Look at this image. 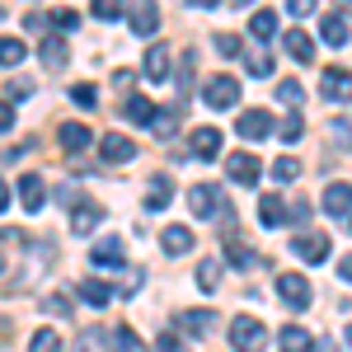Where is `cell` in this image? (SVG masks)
<instances>
[{"instance_id": "30bf717a", "label": "cell", "mask_w": 352, "mask_h": 352, "mask_svg": "<svg viewBox=\"0 0 352 352\" xmlns=\"http://www.w3.org/2000/svg\"><path fill=\"white\" fill-rule=\"evenodd\" d=\"M99 151H104V164H132L136 160V141L122 132H109L99 136Z\"/></svg>"}, {"instance_id": "52a82bcc", "label": "cell", "mask_w": 352, "mask_h": 352, "mask_svg": "<svg viewBox=\"0 0 352 352\" xmlns=\"http://www.w3.org/2000/svg\"><path fill=\"white\" fill-rule=\"evenodd\" d=\"M235 132H240L244 141H263V136L277 132V122H272V113H263V109H244L240 118H235Z\"/></svg>"}, {"instance_id": "11a10c76", "label": "cell", "mask_w": 352, "mask_h": 352, "mask_svg": "<svg viewBox=\"0 0 352 352\" xmlns=\"http://www.w3.org/2000/svg\"><path fill=\"white\" fill-rule=\"evenodd\" d=\"M338 277H343V282H352V254H343V258H338Z\"/></svg>"}, {"instance_id": "8d00e7d4", "label": "cell", "mask_w": 352, "mask_h": 352, "mask_svg": "<svg viewBox=\"0 0 352 352\" xmlns=\"http://www.w3.org/2000/svg\"><path fill=\"white\" fill-rule=\"evenodd\" d=\"M28 352H61V333H56V329H38V333L28 338Z\"/></svg>"}, {"instance_id": "d4e9b609", "label": "cell", "mask_w": 352, "mask_h": 352, "mask_svg": "<svg viewBox=\"0 0 352 352\" xmlns=\"http://www.w3.org/2000/svg\"><path fill=\"white\" fill-rule=\"evenodd\" d=\"M109 348H113V333L99 324L80 329V338H76V352H109Z\"/></svg>"}, {"instance_id": "4dcf8cb0", "label": "cell", "mask_w": 352, "mask_h": 352, "mask_svg": "<svg viewBox=\"0 0 352 352\" xmlns=\"http://www.w3.org/2000/svg\"><path fill=\"white\" fill-rule=\"evenodd\" d=\"M249 33L263 38V43L277 38V14H272V10H254V14H249Z\"/></svg>"}, {"instance_id": "484cf974", "label": "cell", "mask_w": 352, "mask_h": 352, "mask_svg": "<svg viewBox=\"0 0 352 352\" xmlns=\"http://www.w3.org/2000/svg\"><path fill=\"white\" fill-rule=\"evenodd\" d=\"M244 71H249L254 80H268L272 71H277V61H272L268 47H254V52H244Z\"/></svg>"}, {"instance_id": "f1b7e54d", "label": "cell", "mask_w": 352, "mask_h": 352, "mask_svg": "<svg viewBox=\"0 0 352 352\" xmlns=\"http://www.w3.org/2000/svg\"><path fill=\"white\" fill-rule=\"evenodd\" d=\"M310 343H315V338H310L300 324H287L282 333H277V348L282 352H310Z\"/></svg>"}, {"instance_id": "e7e4bbea", "label": "cell", "mask_w": 352, "mask_h": 352, "mask_svg": "<svg viewBox=\"0 0 352 352\" xmlns=\"http://www.w3.org/2000/svg\"><path fill=\"white\" fill-rule=\"evenodd\" d=\"M348 230H352V221H348Z\"/></svg>"}, {"instance_id": "6125c7cd", "label": "cell", "mask_w": 352, "mask_h": 352, "mask_svg": "<svg viewBox=\"0 0 352 352\" xmlns=\"http://www.w3.org/2000/svg\"><path fill=\"white\" fill-rule=\"evenodd\" d=\"M0 272H5V258H0Z\"/></svg>"}, {"instance_id": "7bdbcfd3", "label": "cell", "mask_w": 352, "mask_h": 352, "mask_svg": "<svg viewBox=\"0 0 352 352\" xmlns=\"http://www.w3.org/2000/svg\"><path fill=\"white\" fill-rule=\"evenodd\" d=\"M155 352H192V348L179 338V333H160V338H155Z\"/></svg>"}, {"instance_id": "db71d44e", "label": "cell", "mask_w": 352, "mask_h": 352, "mask_svg": "<svg viewBox=\"0 0 352 352\" xmlns=\"http://www.w3.org/2000/svg\"><path fill=\"white\" fill-rule=\"evenodd\" d=\"M33 94V80H10V99H28Z\"/></svg>"}, {"instance_id": "91938a15", "label": "cell", "mask_w": 352, "mask_h": 352, "mask_svg": "<svg viewBox=\"0 0 352 352\" xmlns=\"http://www.w3.org/2000/svg\"><path fill=\"white\" fill-rule=\"evenodd\" d=\"M320 352H338V348H329V343H324V348H320Z\"/></svg>"}, {"instance_id": "60d3db41", "label": "cell", "mask_w": 352, "mask_h": 352, "mask_svg": "<svg viewBox=\"0 0 352 352\" xmlns=\"http://www.w3.org/2000/svg\"><path fill=\"white\" fill-rule=\"evenodd\" d=\"M122 14H127V10H122V5H113V0H99V5H94V19H99V24H118Z\"/></svg>"}, {"instance_id": "4316f807", "label": "cell", "mask_w": 352, "mask_h": 352, "mask_svg": "<svg viewBox=\"0 0 352 352\" xmlns=\"http://www.w3.org/2000/svg\"><path fill=\"white\" fill-rule=\"evenodd\" d=\"M320 38H324L329 47H348V19L343 14H324L320 19Z\"/></svg>"}, {"instance_id": "94428289", "label": "cell", "mask_w": 352, "mask_h": 352, "mask_svg": "<svg viewBox=\"0 0 352 352\" xmlns=\"http://www.w3.org/2000/svg\"><path fill=\"white\" fill-rule=\"evenodd\" d=\"M0 24H5V5H0Z\"/></svg>"}, {"instance_id": "83f0119b", "label": "cell", "mask_w": 352, "mask_h": 352, "mask_svg": "<svg viewBox=\"0 0 352 352\" xmlns=\"http://www.w3.org/2000/svg\"><path fill=\"white\" fill-rule=\"evenodd\" d=\"M76 296L89 305H113V287H104L99 277H85V282H76Z\"/></svg>"}, {"instance_id": "681fc988", "label": "cell", "mask_w": 352, "mask_h": 352, "mask_svg": "<svg viewBox=\"0 0 352 352\" xmlns=\"http://www.w3.org/2000/svg\"><path fill=\"white\" fill-rule=\"evenodd\" d=\"M310 212H315V207H310L305 197H300V202H292V221H296V226H305V221H310Z\"/></svg>"}, {"instance_id": "d6986e66", "label": "cell", "mask_w": 352, "mask_h": 352, "mask_svg": "<svg viewBox=\"0 0 352 352\" xmlns=\"http://www.w3.org/2000/svg\"><path fill=\"white\" fill-rule=\"evenodd\" d=\"M127 24H132L136 38H151V33L160 28V10H155V5H132V10H127Z\"/></svg>"}, {"instance_id": "bcb514c9", "label": "cell", "mask_w": 352, "mask_h": 352, "mask_svg": "<svg viewBox=\"0 0 352 352\" xmlns=\"http://www.w3.org/2000/svg\"><path fill=\"white\" fill-rule=\"evenodd\" d=\"M333 141H338L343 151H352V122L348 118H333Z\"/></svg>"}, {"instance_id": "ab89813d", "label": "cell", "mask_w": 352, "mask_h": 352, "mask_svg": "<svg viewBox=\"0 0 352 352\" xmlns=\"http://www.w3.org/2000/svg\"><path fill=\"white\" fill-rule=\"evenodd\" d=\"M212 47H217L221 56H244V38H240V33H217Z\"/></svg>"}, {"instance_id": "b9f144b4", "label": "cell", "mask_w": 352, "mask_h": 352, "mask_svg": "<svg viewBox=\"0 0 352 352\" xmlns=\"http://www.w3.org/2000/svg\"><path fill=\"white\" fill-rule=\"evenodd\" d=\"M47 24H52V14H38V10H28V14H24V28H28V33H38V38H47Z\"/></svg>"}, {"instance_id": "f907efd6", "label": "cell", "mask_w": 352, "mask_h": 352, "mask_svg": "<svg viewBox=\"0 0 352 352\" xmlns=\"http://www.w3.org/2000/svg\"><path fill=\"white\" fill-rule=\"evenodd\" d=\"M14 132V104H0V136Z\"/></svg>"}, {"instance_id": "816d5d0a", "label": "cell", "mask_w": 352, "mask_h": 352, "mask_svg": "<svg viewBox=\"0 0 352 352\" xmlns=\"http://www.w3.org/2000/svg\"><path fill=\"white\" fill-rule=\"evenodd\" d=\"M113 85H118V89H132V85H136V71H127V66H122V71H113Z\"/></svg>"}, {"instance_id": "74e56055", "label": "cell", "mask_w": 352, "mask_h": 352, "mask_svg": "<svg viewBox=\"0 0 352 352\" xmlns=\"http://www.w3.org/2000/svg\"><path fill=\"white\" fill-rule=\"evenodd\" d=\"M272 179H277V184H292V179H300V160H296V155L272 160Z\"/></svg>"}, {"instance_id": "9a60e30c", "label": "cell", "mask_w": 352, "mask_h": 352, "mask_svg": "<svg viewBox=\"0 0 352 352\" xmlns=\"http://www.w3.org/2000/svg\"><path fill=\"white\" fill-rule=\"evenodd\" d=\"M221 240H226V263H235V268H263V254L249 249L240 235H221Z\"/></svg>"}, {"instance_id": "1f68e13d", "label": "cell", "mask_w": 352, "mask_h": 352, "mask_svg": "<svg viewBox=\"0 0 352 352\" xmlns=\"http://www.w3.org/2000/svg\"><path fill=\"white\" fill-rule=\"evenodd\" d=\"M151 132L160 136V141H169V136L179 132V109H155V122H151Z\"/></svg>"}, {"instance_id": "9f6ffc18", "label": "cell", "mask_w": 352, "mask_h": 352, "mask_svg": "<svg viewBox=\"0 0 352 352\" xmlns=\"http://www.w3.org/2000/svg\"><path fill=\"white\" fill-rule=\"evenodd\" d=\"M5 207H10V184L0 179V212H5Z\"/></svg>"}, {"instance_id": "277c9868", "label": "cell", "mask_w": 352, "mask_h": 352, "mask_svg": "<svg viewBox=\"0 0 352 352\" xmlns=\"http://www.w3.org/2000/svg\"><path fill=\"white\" fill-rule=\"evenodd\" d=\"M277 296H282L287 310H305V305L315 300V292H310V282H305L300 272H282V277H277Z\"/></svg>"}, {"instance_id": "d590c367", "label": "cell", "mask_w": 352, "mask_h": 352, "mask_svg": "<svg viewBox=\"0 0 352 352\" xmlns=\"http://www.w3.org/2000/svg\"><path fill=\"white\" fill-rule=\"evenodd\" d=\"M277 136H282L287 146H296L300 136H305V118H300V113H292V118H282V122H277Z\"/></svg>"}, {"instance_id": "603a6c76", "label": "cell", "mask_w": 352, "mask_h": 352, "mask_svg": "<svg viewBox=\"0 0 352 352\" xmlns=\"http://www.w3.org/2000/svg\"><path fill=\"white\" fill-rule=\"evenodd\" d=\"M160 249H164V254H174V258L188 254V249H192V230H188V226H164V230H160Z\"/></svg>"}, {"instance_id": "9c48e42d", "label": "cell", "mask_w": 352, "mask_h": 352, "mask_svg": "<svg viewBox=\"0 0 352 352\" xmlns=\"http://www.w3.org/2000/svg\"><path fill=\"white\" fill-rule=\"evenodd\" d=\"M174 324H179V338L188 343V338H202V333H212L221 320H217V310H184Z\"/></svg>"}, {"instance_id": "c3c4849f", "label": "cell", "mask_w": 352, "mask_h": 352, "mask_svg": "<svg viewBox=\"0 0 352 352\" xmlns=\"http://www.w3.org/2000/svg\"><path fill=\"white\" fill-rule=\"evenodd\" d=\"M71 99H76L80 109H89V104H94L99 94H94V85H76V89H71Z\"/></svg>"}, {"instance_id": "be15d7a7", "label": "cell", "mask_w": 352, "mask_h": 352, "mask_svg": "<svg viewBox=\"0 0 352 352\" xmlns=\"http://www.w3.org/2000/svg\"><path fill=\"white\" fill-rule=\"evenodd\" d=\"M0 235H10V230H0Z\"/></svg>"}, {"instance_id": "e575fe53", "label": "cell", "mask_w": 352, "mask_h": 352, "mask_svg": "<svg viewBox=\"0 0 352 352\" xmlns=\"http://www.w3.org/2000/svg\"><path fill=\"white\" fill-rule=\"evenodd\" d=\"M197 287H202V292H217L221 287V263L217 258H202V263H197Z\"/></svg>"}, {"instance_id": "7a4b0ae2", "label": "cell", "mask_w": 352, "mask_h": 352, "mask_svg": "<svg viewBox=\"0 0 352 352\" xmlns=\"http://www.w3.org/2000/svg\"><path fill=\"white\" fill-rule=\"evenodd\" d=\"M188 212L192 217H226L230 202H226V192H221L217 184H192L188 188Z\"/></svg>"}, {"instance_id": "6da1fadb", "label": "cell", "mask_w": 352, "mask_h": 352, "mask_svg": "<svg viewBox=\"0 0 352 352\" xmlns=\"http://www.w3.org/2000/svg\"><path fill=\"white\" fill-rule=\"evenodd\" d=\"M263 343H268L263 320H254V315H235L230 320V348L235 352H263Z\"/></svg>"}, {"instance_id": "f6af8a7d", "label": "cell", "mask_w": 352, "mask_h": 352, "mask_svg": "<svg viewBox=\"0 0 352 352\" xmlns=\"http://www.w3.org/2000/svg\"><path fill=\"white\" fill-rule=\"evenodd\" d=\"M141 282H146V272L127 268V272H122V296H136V292H141Z\"/></svg>"}, {"instance_id": "8fae6325", "label": "cell", "mask_w": 352, "mask_h": 352, "mask_svg": "<svg viewBox=\"0 0 352 352\" xmlns=\"http://www.w3.org/2000/svg\"><path fill=\"white\" fill-rule=\"evenodd\" d=\"M320 207H324L333 221H348L352 217V184H343V179H338V184H329L324 197H320Z\"/></svg>"}, {"instance_id": "e0dca14e", "label": "cell", "mask_w": 352, "mask_h": 352, "mask_svg": "<svg viewBox=\"0 0 352 352\" xmlns=\"http://www.w3.org/2000/svg\"><path fill=\"white\" fill-rule=\"evenodd\" d=\"M141 71H146V80H151V85L169 80V47H164V43H151V47H146V61H141Z\"/></svg>"}, {"instance_id": "ba28073f", "label": "cell", "mask_w": 352, "mask_h": 352, "mask_svg": "<svg viewBox=\"0 0 352 352\" xmlns=\"http://www.w3.org/2000/svg\"><path fill=\"white\" fill-rule=\"evenodd\" d=\"M258 174H263V164H258V155H226V179L230 184H240V188H254L258 184Z\"/></svg>"}, {"instance_id": "4fadbf2b", "label": "cell", "mask_w": 352, "mask_h": 352, "mask_svg": "<svg viewBox=\"0 0 352 352\" xmlns=\"http://www.w3.org/2000/svg\"><path fill=\"white\" fill-rule=\"evenodd\" d=\"M188 151H192V160H217L221 155V132L217 127H192L188 132Z\"/></svg>"}, {"instance_id": "7402d4cb", "label": "cell", "mask_w": 352, "mask_h": 352, "mask_svg": "<svg viewBox=\"0 0 352 352\" xmlns=\"http://www.w3.org/2000/svg\"><path fill=\"white\" fill-rule=\"evenodd\" d=\"M56 136H61V151H66V155H80L85 146L94 141V132H89L85 122H66V127H61Z\"/></svg>"}, {"instance_id": "2e32d148", "label": "cell", "mask_w": 352, "mask_h": 352, "mask_svg": "<svg viewBox=\"0 0 352 352\" xmlns=\"http://www.w3.org/2000/svg\"><path fill=\"white\" fill-rule=\"evenodd\" d=\"M282 47H287V56H292V61H300V66H310V61H315V38H310L305 28L282 33Z\"/></svg>"}, {"instance_id": "8992f818", "label": "cell", "mask_w": 352, "mask_h": 352, "mask_svg": "<svg viewBox=\"0 0 352 352\" xmlns=\"http://www.w3.org/2000/svg\"><path fill=\"white\" fill-rule=\"evenodd\" d=\"M320 99H324V104H348L352 99V71L329 66L324 76H320Z\"/></svg>"}, {"instance_id": "6f0895ef", "label": "cell", "mask_w": 352, "mask_h": 352, "mask_svg": "<svg viewBox=\"0 0 352 352\" xmlns=\"http://www.w3.org/2000/svg\"><path fill=\"white\" fill-rule=\"evenodd\" d=\"M343 19H352V0H348V5H343Z\"/></svg>"}, {"instance_id": "7c38bea8", "label": "cell", "mask_w": 352, "mask_h": 352, "mask_svg": "<svg viewBox=\"0 0 352 352\" xmlns=\"http://www.w3.org/2000/svg\"><path fill=\"white\" fill-rule=\"evenodd\" d=\"M99 221H104V207H99L94 197H80V202L71 207V230H76V235H94Z\"/></svg>"}, {"instance_id": "5bb4252c", "label": "cell", "mask_w": 352, "mask_h": 352, "mask_svg": "<svg viewBox=\"0 0 352 352\" xmlns=\"http://www.w3.org/2000/svg\"><path fill=\"white\" fill-rule=\"evenodd\" d=\"M38 56H43V66L56 76V71H66L71 47H66V38H61V33H47V38H38Z\"/></svg>"}, {"instance_id": "f35d334b", "label": "cell", "mask_w": 352, "mask_h": 352, "mask_svg": "<svg viewBox=\"0 0 352 352\" xmlns=\"http://www.w3.org/2000/svg\"><path fill=\"white\" fill-rule=\"evenodd\" d=\"M277 99H282V104H292V109L300 113V104H305V89H300V80H277Z\"/></svg>"}, {"instance_id": "680465c9", "label": "cell", "mask_w": 352, "mask_h": 352, "mask_svg": "<svg viewBox=\"0 0 352 352\" xmlns=\"http://www.w3.org/2000/svg\"><path fill=\"white\" fill-rule=\"evenodd\" d=\"M343 338H348V348H352V324H348V333H343Z\"/></svg>"}, {"instance_id": "d6a6232c", "label": "cell", "mask_w": 352, "mask_h": 352, "mask_svg": "<svg viewBox=\"0 0 352 352\" xmlns=\"http://www.w3.org/2000/svg\"><path fill=\"white\" fill-rule=\"evenodd\" d=\"M24 56H28L24 38H0V66H19Z\"/></svg>"}, {"instance_id": "f5cc1de1", "label": "cell", "mask_w": 352, "mask_h": 352, "mask_svg": "<svg viewBox=\"0 0 352 352\" xmlns=\"http://www.w3.org/2000/svg\"><path fill=\"white\" fill-rule=\"evenodd\" d=\"M43 310H47V315H66L71 305H66V296H47V300H43Z\"/></svg>"}, {"instance_id": "3957f363", "label": "cell", "mask_w": 352, "mask_h": 352, "mask_svg": "<svg viewBox=\"0 0 352 352\" xmlns=\"http://www.w3.org/2000/svg\"><path fill=\"white\" fill-rule=\"evenodd\" d=\"M202 99H207V109H217V113L235 109L240 104V80L235 76H212V80L202 85Z\"/></svg>"}, {"instance_id": "cb8c5ba5", "label": "cell", "mask_w": 352, "mask_h": 352, "mask_svg": "<svg viewBox=\"0 0 352 352\" xmlns=\"http://www.w3.org/2000/svg\"><path fill=\"white\" fill-rule=\"evenodd\" d=\"M89 263H94V268H113V263H122V240H118V235L99 240L94 249H89Z\"/></svg>"}, {"instance_id": "ee69618b", "label": "cell", "mask_w": 352, "mask_h": 352, "mask_svg": "<svg viewBox=\"0 0 352 352\" xmlns=\"http://www.w3.org/2000/svg\"><path fill=\"white\" fill-rule=\"evenodd\" d=\"M52 24L61 28V33H76V28H80V14H76V10H56Z\"/></svg>"}, {"instance_id": "836d02e7", "label": "cell", "mask_w": 352, "mask_h": 352, "mask_svg": "<svg viewBox=\"0 0 352 352\" xmlns=\"http://www.w3.org/2000/svg\"><path fill=\"white\" fill-rule=\"evenodd\" d=\"M113 352H146V343H141V333L127 324H118V333H113Z\"/></svg>"}, {"instance_id": "ffe728a7", "label": "cell", "mask_w": 352, "mask_h": 352, "mask_svg": "<svg viewBox=\"0 0 352 352\" xmlns=\"http://www.w3.org/2000/svg\"><path fill=\"white\" fill-rule=\"evenodd\" d=\"M169 202H174V179H169V174H155V179L146 184V207H151V212H164Z\"/></svg>"}, {"instance_id": "ac0fdd59", "label": "cell", "mask_w": 352, "mask_h": 352, "mask_svg": "<svg viewBox=\"0 0 352 352\" xmlns=\"http://www.w3.org/2000/svg\"><path fill=\"white\" fill-rule=\"evenodd\" d=\"M19 202H24V212H43L47 207V184L38 174H24L19 179Z\"/></svg>"}, {"instance_id": "f546056e", "label": "cell", "mask_w": 352, "mask_h": 352, "mask_svg": "<svg viewBox=\"0 0 352 352\" xmlns=\"http://www.w3.org/2000/svg\"><path fill=\"white\" fill-rule=\"evenodd\" d=\"M258 221H263L268 230H277V226L287 221V212H282V197H277V192H263V202H258Z\"/></svg>"}, {"instance_id": "7dc6e473", "label": "cell", "mask_w": 352, "mask_h": 352, "mask_svg": "<svg viewBox=\"0 0 352 352\" xmlns=\"http://www.w3.org/2000/svg\"><path fill=\"white\" fill-rule=\"evenodd\" d=\"M287 14L292 19H310L315 14V0H287Z\"/></svg>"}, {"instance_id": "5b68a950", "label": "cell", "mask_w": 352, "mask_h": 352, "mask_svg": "<svg viewBox=\"0 0 352 352\" xmlns=\"http://www.w3.org/2000/svg\"><path fill=\"white\" fill-rule=\"evenodd\" d=\"M329 249H333V244H329L324 230H300L296 240H292V254H296L300 263H324Z\"/></svg>"}, {"instance_id": "44dd1931", "label": "cell", "mask_w": 352, "mask_h": 352, "mask_svg": "<svg viewBox=\"0 0 352 352\" xmlns=\"http://www.w3.org/2000/svg\"><path fill=\"white\" fill-rule=\"evenodd\" d=\"M122 113H127V122H132V127H151V122H155V104H151L146 94H127Z\"/></svg>"}]
</instances>
